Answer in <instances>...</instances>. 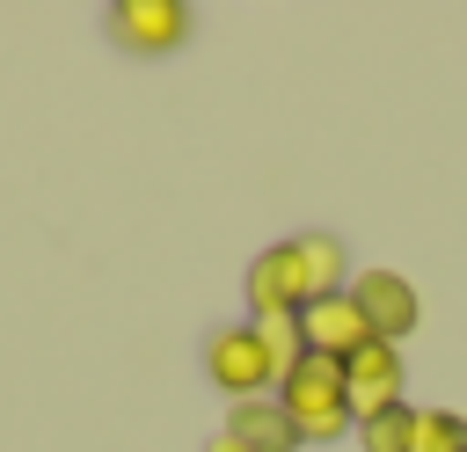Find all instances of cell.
Returning <instances> with one entry per match:
<instances>
[{
	"label": "cell",
	"mask_w": 467,
	"mask_h": 452,
	"mask_svg": "<svg viewBox=\"0 0 467 452\" xmlns=\"http://www.w3.org/2000/svg\"><path fill=\"white\" fill-rule=\"evenodd\" d=\"M409 437H416V408L409 401L387 408V416H372V423H358V445L365 452H409Z\"/></svg>",
	"instance_id": "obj_11"
},
{
	"label": "cell",
	"mask_w": 467,
	"mask_h": 452,
	"mask_svg": "<svg viewBox=\"0 0 467 452\" xmlns=\"http://www.w3.org/2000/svg\"><path fill=\"white\" fill-rule=\"evenodd\" d=\"M226 437H234V445H248V452H292V445H299V430H292V416L277 408V394L234 401V416H226Z\"/></svg>",
	"instance_id": "obj_8"
},
{
	"label": "cell",
	"mask_w": 467,
	"mask_h": 452,
	"mask_svg": "<svg viewBox=\"0 0 467 452\" xmlns=\"http://www.w3.org/2000/svg\"><path fill=\"white\" fill-rule=\"evenodd\" d=\"M299 262H306L314 299H321V292H350V255H343L336 233H299Z\"/></svg>",
	"instance_id": "obj_9"
},
{
	"label": "cell",
	"mask_w": 467,
	"mask_h": 452,
	"mask_svg": "<svg viewBox=\"0 0 467 452\" xmlns=\"http://www.w3.org/2000/svg\"><path fill=\"white\" fill-rule=\"evenodd\" d=\"M109 36L124 51H175V44H190V7L182 0H117Z\"/></svg>",
	"instance_id": "obj_7"
},
{
	"label": "cell",
	"mask_w": 467,
	"mask_h": 452,
	"mask_svg": "<svg viewBox=\"0 0 467 452\" xmlns=\"http://www.w3.org/2000/svg\"><path fill=\"white\" fill-rule=\"evenodd\" d=\"M204 379H212L226 401L277 394V365H270V350H263L255 321H248V328H212V343H204Z\"/></svg>",
	"instance_id": "obj_2"
},
{
	"label": "cell",
	"mask_w": 467,
	"mask_h": 452,
	"mask_svg": "<svg viewBox=\"0 0 467 452\" xmlns=\"http://www.w3.org/2000/svg\"><path fill=\"white\" fill-rule=\"evenodd\" d=\"M350 299H358V313H365V328H372L379 343H401V335L423 321V299H416L409 277H394V270H358V277H350Z\"/></svg>",
	"instance_id": "obj_6"
},
{
	"label": "cell",
	"mask_w": 467,
	"mask_h": 452,
	"mask_svg": "<svg viewBox=\"0 0 467 452\" xmlns=\"http://www.w3.org/2000/svg\"><path fill=\"white\" fill-rule=\"evenodd\" d=\"M314 299V284H306V262H299V241H277V248H263L255 262H248V313L255 321H277V313H299Z\"/></svg>",
	"instance_id": "obj_3"
},
{
	"label": "cell",
	"mask_w": 467,
	"mask_h": 452,
	"mask_svg": "<svg viewBox=\"0 0 467 452\" xmlns=\"http://www.w3.org/2000/svg\"><path fill=\"white\" fill-rule=\"evenodd\" d=\"M255 335H263V350H270V365H277V379L306 357V335H299V313H277V321H255Z\"/></svg>",
	"instance_id": "obj_12"
},
{
	"label": "cell",
	"mask_w": 467,
	"mask_h": 452,
	"mask_svg": "<svg viewBox=\"0 0 467 452\" xmlns=\"http://www.w3.org/2000/svg\"><path fill=\"white\" fill-rule=\"evenodd\" d=\"M204 452H248V445H234V437H226V430H219V437H212V445H204Z\"/></svg>",
	"instance_id": "obj_13"
},
{
	"label": "cell",
	"mask_w": 467,
	"mask_h": 452,
	"mask_svg": "<svg viewBox=\"0 0 467 452\" xmlns=\"http://www.w3.org/2000/svg\"><path fill=\"white\" fill-rule=\"evenodd\" d=\"M343 401H350V423H372L387 408H401V343H365L350 365H343Z\"/></svg>",
	"instance_id": "obj_5"
},
{
	"label": "cell",
	"mask_w": 467,
	"mask_h": 452,
	"mask_svg": "<svg viewBox=\"0 0 467 452\" xmlns=\"http://www.w3.org/2000/svg\"><path fill=\"white\" fill-rule=\"evenodd\" d=\"M409 452H467V416H452V408H416Z\"/></svg>",
	"instance_id": "obj_10"
},
{
	"label": "cell",
	"mask_w": 467,
	"mask_h": 452,
	"mask_svg": "<svg viewBox=\"0 0 467 452\" xmlns=\"http://www.w3.org/2000/svg\"><path fill=\"white\" fill-rule=\"evenodd\" d=\"M277 408L292 416V430L306 445H328L350 430V401H343V365L328 357H299L285 379H277Z\"/></svg>",
	"instance_id": "obj_1"
},
{
	"label": "cell",
	"mask_w": 467,
	"mask_h": 452,
	"mask_svg": "<svg viewBox=\"0 0 467 452\" xmlns=\"http://www.w3.org/2000/svg\"><path fill=\"white\" fill-rule=\"evenodd\" d=\"M299 335H306V357H328V365H350V357L372 343V328H365V313H358L350 292L306 299V306H299Z\"/></svg>",
	"instance_id": "obj_4"
}]
</instances>
